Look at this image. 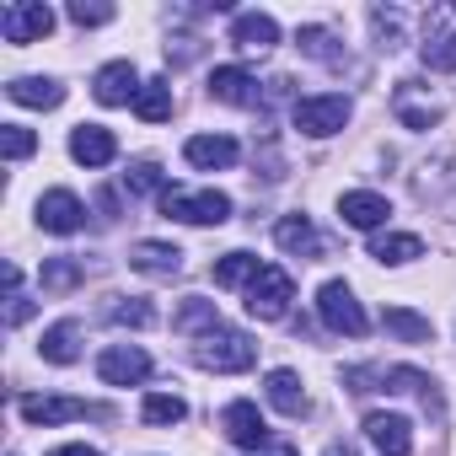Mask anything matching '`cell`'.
I'll list each match as a JSON object with an SVG mask.
<instances>
[{
	"mask_svg": "<svg viewBox=\"0 0 456 456\" xmlns=\"http://www.w3.org/2000/svg\"><path fill=\"white\" fill-rule=\"evenodd\" d=\"M253 360H258L253 338H248V333H232V328H215V333L199 344V365H204V370H220V376L248 370Z\"/></svg>",
	"mask_w": 456,
	"mask_h": 456,
	"instance_id": "3957f363",
	"label": "cell"
},
{
	"mask_svg": "<svg viewBox=\"0 0 456 456\" xmlns=\"http://www.w3.org/2000/svg\"><path fill=\"white\" fill-rule=\"evenodd\" d=\"M81 220H86V204H81L70 188H49V193L38 199V225H44V232L70 237V232H81Z\"/></svg>",
	"mask_w": 456,
	"mask_h": 456,
	"instance_id": "52a82bcc",
	"label": "cell"
},
{
	"mask_svg": "<svg viewBox=\"0 0 456 456\" xmlns=\"http://www.w3.org/2000/svg\"><path fill=\"white\" fill-rule=\"evenodd\" d=\"M70 156H76L81 167H108V161L118 156V140H113V129H102V124H81V129L70 134Z\"/></svg>",
	"mask_w": 456,
	"mask_h": 456,
	"instance_id": "4fadbf2b",
	"label": "cell"
},
{
	"mask_svg": "<svg viewBox=\"0 0 456 456\" xmlns=\"http://www.w3.org/2000/svg\"><path fill=\"white\" fill-rule=\"evenodd\" d=\"M365 435H370V445L381 456H408L413 451V424L403 413H370L365 419Z\"/></svg>",
	"mask_w": 456,
	"mask_h": 456,
	"instance_id": "8fae6325",
	"label": "cell"
},
{
	"mask_svg": "<svg viewBox=\"0 0 456 456\" xmlns=\"http://www.w3.org/2000/svg\"><path fill=\"white\" fill-rule=\"evenodd\" d=\"M134 113H140L145 124L172 118V86H167V81H145V86H140V97H134Z\"/></svg>",
	"mask_w": 456,
	"mask_h": 456,
	"instance_id": "4316f807",
	"label": "cell"
},
{
	"mask_svg": "<svg viewBox=\"0 0 456 456\" xmlns=\"http://www.w3.org/2000/svg\"><path fill=\"white\" fill-rule=\"evenodd\" d=\"M70 22H81V28H102V22H113V6H86V0H76V6H70Z\"/></svg>",
	"mask_w": 456,
	"mask_h": 456,
	"instance_id": "836d02e7",
	"label": "cell"
},
{
	"mask_svg": "<svg viewBox=\"0 0 456 456\" xmlns=\"http://www.w3.org/2000/svg\"><path fill=\"white\" fill-rule=\"evenodd\" d=\"M172 328L177 333H215L220 328V312H215V301H199V296H188L183 306H177V317H172Z\"/></svg>",
	"mask_w": 456,
	"mask_h": 456,
	"instance_id": "603a6c76",
	"label": "cell"
},
{
	"mask_svg": "<svg viewBox=\"0 0 456 456\" xmlns=\"http://www.w3.org/2000/svg\"><path fill=\"white\" fill-rule=\"evenodd\" d=\"M317 312H322V322L333 328V333H349V338H360L370 322H365V306L354 301V290L344 285V280H328L322 290H317Z\"/></svg>",
	"mask_w": 456,
	"mask_h": 456,
	"instance_id": "277c9868",
	"label": "cell"
},
{
	"mask_svg": "<svg viewBox=\"0 0 456 456\" xmlns=\"http://www.w3.org/2000/svg\"><path fill=\"white\" fill-rule=\"evenodd\" d=\"M92 92H97V102H102V108H124V102H134V97H140V76H134V65H129V60H113V65H102V70H97Z\"/></svg>",
	"mask_w": 456,
	"mask_h": 456,
	"instance_id": "30bf717a",
	"label": "cell"
},
{
	"mask_svg": "<svg viewBox=\"0 0 456 456\" xmlns=\"http://www.w3.org/2000/svg\"><path fill=\"white\" fill-rule=\"evenodd\" d=\"M33 317V301H22V296H12V312H6V322L17 328V322H28Z\"/></svg>",
	"mask_w": 456,
	"mask_h": 456,
	"instance_id": "e575fe53",
	"label": "cell"
},
{
	"mask_svg": "<svg viewBox=\"0 0 456 456\" xmlns=\"http://www.w3.org/2000/svg\"><path fill=\"white\" fill-rule=\"evenodd\" d=\"M129 264H134L140 274L172 280V274L183 269V253H177V248H167V242H134V248H129Z\"/></svg>",
	"mask_w": 456,
	"mask_h": 456,
	"instance_id": "e0dca14e",
	"label": "cell"
},
{
	"mask_svg": "<svg viewBox=\"0 0 456 456\" xmlns=\"http://www.w3.org/2000/svg\"><path fill=\"white\" fill-rule=\"evenodd\" d=\"M81 274H86V269H81L76 258H49V264H44V290H49V296H60V290L81 285Z\"/></svg>",
	"mask_w": 456,
	"mask_h": 456,
	"instance_id": "f1b7e54d",
	"label": "cell"
},
{
	"mask_svg": "<svg viewBox=\"0 0 456 456\" xmlns=\"http://www.w3.org/2000/svg\"><path fill=\"white\" fill-rule=\"evenodd\" d=\"M140 413H145V424H183L188 419V403L177 392H151Z\"/></svg>",
	"mask_w": 456,
	"mask_h": 456,
	"instance_id": "83f0119b",
	"label": "cell"
},
{
	"mask_svg": "<svg viewBox=\"0 0 456 456\" xmlns=\"http://www.w3.org/2000/svg\"><path fill=\"white\" fill-rule=\"evenodd\" d=\"M97 376H102L108 387H140V381L151 376V360H145L134 344H113V349H102Z\"/></svg>",
	"mask_w": 456,
	"mask_h": 456,
	"instance_id": "9c48e42d",
	"label": "cell"
},
{
	"mask_svg": "<svg viewBox=\"0 0 456 456\" xmlns=\"http://www.w3.org/2000/svg\"><path fill=\"white\" fill-rule=\"evenodd\" d=\"M274 237H280V248L296 253V258H312V253H317V232H312L306 215H285V220L274 225Z\"/></svg>",
	"mask_w": 456,
	"mask_h": 456,
	"instance_id": "7402d4cb",
	"label": "cell"
},
{
	"mask_svg": "<svg viewBox=\"0 0 456 456\" xmlns=\"http://www.w3.org/2000/svg\"><path fill=\"white\" fill-rule=\"evenodd\" d=\"M269 403H274L280 413L301 419V413H306V392H301V376H296V370H269Z\"/></svg>",
	"mask_w": 456,
	"mask_h": 456,
	"instance_id": "44dd1931",
	"label": "cell"
},
{
	"mask_svg": "<svg viewBox=\"0 0 456 456\" xmlns=\"http://www.w3.org/2000/svg\"><path fill=\"white\" fill-rule=\"evenodd\" d=\"M49 456H102V451H92V445H54Z\"/></svg>",
	"mask_w": 456,
	"mask_h": 456,
	"instance_id": "d590c367",
	"label": "cell"
},
{
	"mask_svg": "<svg viewBox=\"0 0 456 456\" xmlns=\"http://www.w3.org/2000/svg\"><path fill=\"white\" fill-rule=\"evenodd\" d=\"M220 429L232 435L237 445H248V451H264V440H269V424H264L258 403H248V397L225 403V413H220Z\"/></svg>",
	"mask_w": 456,
	"mask_h": 456,
	"instance_id": "ba28073f",
	"label": "cell"
},
{
	"mask_svg": "<svg viewBox=\"0 0 456 456\" xmlns=\"http://www.w3.org/2000/svg\"><path fill=\"white\" fill-rule=\"evenodd\" d=\"M6 97H12V102H22V108H60V102H65V86H60V81L22 76V81H12V86H6Z\"/></svg>",
	"mask_w": 456,
	"mask_h": 456,
	"instance_id": "d6986e66",
	"label": "cell"
},
{
	"mask_svg": "<svg viewBox=\"0 0 456 456\" xmlns=\"http://www.w3.org/2000/svg\"><path fill=\"white\" fill-rule=\"evenodd\" d=\"M232 44L248 49V54H264V49L280 44V22H274L269 12H242V17L232 22Z\"/></svg>",
	"mask_w": 456,
	"mask_h": 456,
	"instance_id": "7c38bea8",
	"label": "cell"
},
{
	"mask_svg": "<svg viewBox=\"0 0 456 456\" xmlns=\"http://www.w3.org/2000/svg\"><path fill=\"white\" fill-rule=\"evenodd\" d=\"M424 65L429 70H456V33H440L424 44Z\"/></svg>",
	"mask_w": 456,
	"mask_h": 456,
	"instance_id": "1f68e13d",
	"label": "cell"
},
{
	"mask_svg": "<svg viewBox=\"0 0 456 456\" xmlns=\"http://www.w3.org/2000/svg\"><path fill=\"white\" fill-rule=\"evenodd\" d=\"M253 86H258V81H253L242 65H220V70L209 76V97H215V102H237V108H242V102L258 97Z\"/></svg>",
	"mask_w": 456,
	"mask_h": 456,
	"instance_id": "ac0fdd59",
	"label": "cell"
},
{
	"mask_svg": "<svg viewBox=\"0 0 456 456\" xmlns=\"http://www.w3.org/2000/svg\"><path fill=\"white\" fill-rule=\"evenodd\" d=\"M264 274V264L253 258V253H225L220 264H215V285H225V290H237V285H253Z\"/></svg>",
	"mask_w": 456,
	"mask_h": 456,
	"instance_id": "d4e9b609",
	"label": "cell"
},
{
	"mask_svg": "<svg viewBox=\"0 0 456 456\" xmlns=\"http://www.w3.org/2000/svg\"><path fill=\"white\" fill-rule=\"evenodd\" d=\"M290 301H296V280H290L285 269L264 264V274L248 285V317H258V322H280V317L290 312Z\"/></svg>",
	"mask_w": 456,
	"mask_h": 456,
	"instance_id": "6da1fadb",
	"label": "cell"
},
{
	"mask_svg": "<svg viewBox=\"0 0 456 456\" xmlns=\"http://www.w3.org/2000/svg\"><path fill=\"white\" fill-rule=\"evenodd\" d=\"M381 328H387L392 338H403V344H429V338H435L429 317H419V312H408V306H387V312H381Z\"/></svg>",
	"mask_w": 456,
	"mask_h": 456,
	"instance_id": "ffe728a7",
	"label": "cell"
},
{
	"mask_svg": "<svg viewBox=\"0 0 456 456\" xmlns=\"http://www.w3.org/2000/svg\"><path fill=\"white\" fill-rule=\"evenodd\" d=\"M183 156H188L193 167H232L242 151H237L232 134H193V140L183 145Z\"/></svg>",
	"mask_w": 456,
	"mask_h": 456,
	"instance_id": "2e32d148",
	"label": "cell"
},
{
	"mask_svg": "<svg viewBox=\"0 0 456 456\" xmlns=\"http://www.w3.org/2000/svg\"><path fill=\"white\" fill-rule=\"evenodd\" d=\"M419 253H424V242L408 237V232H392V237L381 232V237L370 242V258H381V264H413Z\"/></svg>",
	"mask_w": 456,
	"mask_h": 456,
	"instance_id": "484cf974",
	"label": "cell"
},
{
	"mask_svg": "<svg viewBox=\"0 0 456 456\" xmlns=\"http://www.w3.org/2000/svg\"><path fill=\"white\" fill-rule=\"evenodd\" d=\"M328 456H354V445H328Z\"/></svg>",
	"mask_w": 456,
	"mask_h": 456,
	"instance_id": "74e56055",
	"label": "cell"
},
{
	"mask_svg": "<svg viewBox=\"0 0 456 456\" xmlns=\"http://www.w3.org/2000/svg\"><path fill=\"white\" fill-rule=\"evenodd\" d=\"M258 456H296V451H290V445H264Z\"/></svg>",
	"mask_w": 456,
	"mask_h": 456,
	"instance_id": "8d00e7d4",
	"label": "cell"
},
{
	"mask_svg": "<svg viewBox=\"0 0 456 456\" xmlns=\"http://www.w3.org/2000/svg\"><path fill=\"white\" fill-rule=\"evenodd\" d=\"M349 124V97H301L296 102V129L322 140V134H338Z\"/></svg>",
	"mask_w": 456,
	"mask_h": 456,
	"instance_id": "5b68a950",
	"label": "cell"
},
{
	"mask_svg": "<svg viewBox=\"0 0 456 456\" xmlns=\"http://www.w3.org/2000/svg\"><path fill=\"white\" fill-rule=\"evenodd\" d=\"M0 151H6V161H28L38 151V134L22 129V124H6V129H0Z\"/></svg>",
	"mask_w": 456,
	"mask_h": 456,
	"instance_id": "f546056e",
	"label": "cell"
},
{
	"mask_svg": "<svg viewBox=\"0 0 456 456\" xmlns=\"http://www.w3.org/2000/svg\"><path fill=\"white\" fill-rule=\"evenodd\" d=\"M338 215H344L349 225H360V232H376V225L392 215V204H387L381 193L360 188V193H344V199H338Z\"/></svg>",
	"mask_w": 456,
	"mask_h": 456,
	"instance_id": "9a60e30c",
	"label": "cell"
},
{
	"mask_svg": "<svg viewBox=\"0 0 456 456\" xmlns=\"http://www.w3.org/2000/svg\"><path fill=\"white\" fill-rule=\"evenodd\" d=\"M44 360H54V365H70L76 354H81V322H54L49 333H44Z\"/></svg>",
	"mask_w": 456,
	"mask_h": 456,
	"instance_id": "cb8c5ba5",
	"label": "cell"
},
{
	"mask_svg": "<svg viewBox=\"0 0 456 456\" xmlns=\"http://www.w3.org/2000/svg\"><path fill=\"white\" fill-rule=\"evenodd\" d=\"M124 188H129V193H151V188H161V193H167V177H161V167H156V161H134V167L124 172Z\"/></svg>",
	"mask_w": 456,
	"mask_h": 456,
	"instance_id": "4dcf8cb0",
	"label": "cell"
},
{
	"mask_svg": "<svg viewBox=\"0 0 456 456\" xmlns=\"http://www.w3.org/2000/svg\"><path fill=\"white\" fill-rule=\"evenodd\" d=\"M54 28V12L44 6V0H17V6L0 12V33H6V44H33V38H49Z\"/></svg>",
	"mask_w": 456,
	"mask_h": 456,
	"instance_id": "8992f818",
	"label": "cell"
},
{
	"mask_svg": "<svg viewBox=\"0 0 456 456\" xmlns=\"http://www.w3.org/2000/svg\"><path fill=\"white\" fill-rule=\"evenodd\" d=\"M161 209H167L172 220H188V225H220V220H232V199L215 193V188H199V193L167 188V193H161Z\"/></svg>",
	"mask_w": 456,
	"mask_h": 456,
	"instance_id": "7a4b0ae2",
	"label": "cell"
},
{
	"mask_svg": "<svg viewBox=\"0 0 456 456\" xmlns=\"http://www.w3.org/2000/svg\"><path fill=\"white\" fill-rule=\"evenodd\" d=\"M17 408H22L28 424H65V419H86V413H97V408L81 403V397H22Z\"/></svg>",
	"mask_w": 456,
	"mask_h": 456,
	"instance_id": "5bb4252c",
	"label": "cell"
},
{
	"mask_svg": "<svg viewBox=\"0 0 456 456\" xmlns=\"http://www.w3.org/2000/svg\"><path fill=\"white\" fill-rule=\"evenodd\" d=\"M113 322H118V328H151L156 312H151L145 301H118V306H113Z\"/></svg>",
	"mask_w": 456,
	"mask_h": 456,
	"instance_id": "d6a6232c",
	"label": "cell"
}]
</instances>
